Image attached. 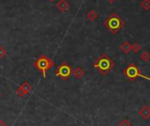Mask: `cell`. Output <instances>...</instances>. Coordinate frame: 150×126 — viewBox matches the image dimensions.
Returning <instances> with one entry per match:
<instances>
[{"instance_id": "obj_1", "label": "cell", "mask_w": 150, "mask_h": 126, "mask_svg": "<svg viewBox=\"0 0 150 126\" xmlns=\"http://www.w3.org/2000/svg\"><path fill=\"white\" fill-rule=\"evenodd\" d=\"M94 68H96L103 76H106L115 66L114 61L106 54H102L94 63Z\"/></svg>"}, {"instance_id": "obj_16", "label": "cell", "mask_w": 150, "mask_h": 126, "mask_svg": "<svg viewBox=\"0 0 150 126\" xmlns=\"http://www.w3.org/2000/svg\"><path fill=\"white\" fill-rule=\"evenodd\" d=\"M120 126H131V122L127 119H123L120 122Z\"/></svg>"}, {"instance_id": "obj_5", "label": "cell", "mask_w": 150, "mask_h": 126, "mask_svg": "<svg viewBox=\"0 0 150 126\" xmlns=\"http://www.w3.org/2000/svg\"><path fill=\"white\" fill-rule=\"evenodd\" d=\"M72 73V69L70 66L69 64H67L66 62H64L62 64L58 65V67L55 71V75L58 78H60L63 80H67Z\"/></svg>"}, {"instance_id": "obj_15", "label": "cell", "mask_w": 150, "mask_h": 126, "mask_svg": "<svg viewBox=\"0 0 150 126\" xmlns=\"http://www.w3.org/2000/svg\"><path fill=\"white\" fill-rule=\"evenodd\" d=\"M6 56V49L3 46H0V59H2Z\"/></svg>"}, {"instance_id": "obj_2", "label": "cell", "mask_w": 150, "mask_h": 126, "mask_svg": "<svg viewBox=\"0 0 150 126\" xmlns=\"http://www.w3.org/2000/svg\"><path fill=\"white\" fill-rule=\"evenodd\" d=\"M103 26L111 34H117L125 26V21L117 15V13H113L105 20Z\"/></svg>"}, {"instance_id": "obj_17", "label": "cell", "mask_w": 150, "mask_h": 126, "mask_svg": "<svg viewBox=\"0 0 150 126\" xmlns=\"http://www.w3.org/2000/svg\"><path fill=\"white\" fill-rule=\"evenodd\" d=\"M0 126H8L3 120H1V119H0Z\"/></svg>"}, {"instance_id": "obj_9", "label": "cell", "mask_w": 150, "mask_h": 126, "mask_svg": "<svg viewBox=\"0 0 150 126\" xmlns=\"http://www.w3.org/2000/svg\"><path fill=\"white\" fill-rule=\"evenodd\" d=\"M71 74L76 78L77 80H81L85 76V71L81 67H76L75 69L72 70Z\"/></svg>"}, {"instance_id": "obj_3", "label": "cell", "mask_w": 150, "mask_h": 126, "mask_svg": "<svg viewBox=\"0 0 150 126\" xmlns=\"http://www.w3.org/2000/svg\"><path fill=\"white\" fill-rule=\"evenodd\" d=\"M53 66H54V62L45 55L40 56L34 62V67L42 74L43 79L47 78V72L50 69H51Z\"/></svg>"}, {"instance_id": "obj_6", "label": "cell", "mask_w": 150, "mask_h": 126, "mask_svg": "<svg viewBox=\"0 0 150 126\" xmlns=\"http://www.w3.org/2000/svg\"><path fill=\"white\" fill-rule=\"evenodd\" d=\"M32 90V86L30 85L29 82L28 81H24L15 91V94L20 96V97H23L25 95H28Z\"/></svg>"}, {"instance_id": "obj_18", "label": "cell", "mask_w": 150, "mask_h": 126, "mask_svg": "<svg viewBox=\"0 0 150 126\" xmlns=\"http://www.w3.org/2000/svg\"><path fill=\"white\" fill-rule=\"evenodd\" d=\"M107 1H108L109 3H110V4H113V3L116 1V0H107Z\"/></svg>"}, {"instance_id": "obj_19", "label": "cell", "mask_w": 150, "mask_h": 126, "mask_svg": "<svg viewBox=\"0 0 150 126\" xmlns=\"http://www.w3.org/2000/svg\"><path fill=\"white\" fill-rule=\"evenodd\" d=\"M48 1H50V2H53V1H55V0H48Z\"/></svg>"}, {"instance_id": "obj_13", "label": "cell", "mask_w": 150, "mask_h": 126, "mask_svg": "<svg viewBox=\"0 0 150 126\" xmlns=\"http://www.w3.org/2000/svg\"><path fill=\"white\" fill-rule=\"evenodd\" d=\"M140 59L142 61H148L150 59V55L147 51H144L141 55H140Z\"/></svg>"}, {"instance_id": "obj_14", "label": "cell", "mask_w": 150, "mask_h": 126, "mask_svg": "<svg viewBox=\"0 0 150 126\" xmlns=\"http://www.w3.org/2000/svg\"><path fill=\"white\" fill-rule=\"evenodd\" d=\"M140 49H141V46H140L139 43H133V44L132 45V50L134 53H138Z\"/></svg>"}, {"instance_id": "obj_7", "label": "cell", "mask_w": 150, "mask_h": 126, "mask_svg": "<svg viewBox=\"0 0 150 126\" xmlns=\"http://www.w3.org/2000/svg\"><path fill=\"white\" fill-rule=\"evenodd\" d=\"M56 8L60 13H64L70 9V4L67 0H59V1L56 4Z\"/></svg>"}, {"instance_id": "obj_11", "label": "cell", "mask_w": 150, "mask_h": 126, "mask_svg": "<svg viewBox=\"0 0 150 126\" xmlns=\"http://www.w3.org/2000/svg\"><path fill=\"white\" fill-rule=\"evenodd\" d=\"M97 18H98V13L95 10H90L87 14V19L91 21H95Z\"/></svg>"}, {"instance_id": "obj_20", "label": "cell", "mask_w": 150, "mask_h": 126, "mask_svg": "<svg viewBox=\"0 0 150 126\" xmlns=\"http://www.w3.org/2000/svg\"><path fill=\"white\" fill-rule=\"evenodd\" d=\"M0 98H1V94H0Z\"/></svg>"}, {"instance_id": "obj_4", "label": "cell", "mask_w": 150, "mask_h": 126, "mask_svg": "<svg viewBox=\"0 0 150 126\" xmlns=\"http://www.w3.org/2000/svg\"><path fill=\"white\" fill-rule=\"evenodd\" d=\"M123 73L125 74V76L130 80V81H134L137 78H142L147 80H150V78L147 76H145L143 74L140 73L139 69L136 66L135 64L133 63H131L130 65H127V67L124 70Z\"/></svg>"}, {"instance_id": "obj_8", "label": "cell", "mask_w": 150, "mask_h": 126, "mask_svg": "<svg viewBox=\"0 0 150 126\" xmlns=\"http://www.w3.org/2000/svg\"><path fill=\"white\" fill-rule=\"evenodd\" d=\"M139 115L143 119H148L150 117V108L148 106H143L139 110Z\"/></svg>"}, {"instance_id": "obj_10", "label": "cell", "mask_w": 150, "mask_h": 126, "mask_svg": "<svg viewBox=\"0 0 150 126\" xmlns=\"http://www.w3.org/2000/svg\"><path fill=\"white\" fill-rule=\"evenodd\" d=\"M120 48L125 54H129L132 50V45L130 44L129 42H124Z\"/></svg>"}, {"instance_id": "obj_12", "label": "cell", "mask_w": 150, "mask_h": 126, "mask_svg": "<svg viewBox=\"0 0 150 126\" xmlns=\"http://www.w3.org/2000/svg\"><path fill=\"white\" fill-rule=\"evenodd\" d=\"M140 6L146 11L150 10V0H143L140 3Z\"/></svg>"}]
</instances>
